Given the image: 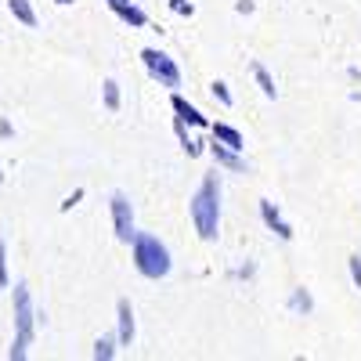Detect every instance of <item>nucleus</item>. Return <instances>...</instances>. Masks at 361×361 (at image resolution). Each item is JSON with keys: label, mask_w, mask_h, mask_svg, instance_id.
Wrapping results in <instances>:
<instances>
[{"label": "nucleus", "mask_w": 361, "mask_h": 361, "mask_svg": "<svg viewBox=\"0 0 361 361\" xmlns=\"http://www.w3.org/2000/svg\"><path fill=\"white\" fill-rule=\"evenodd\" d=\"M188 214H192V224L202 243H214L221 235V177H217V170L202 177V185L192 195Z\"/></svg>", "instance_id": "f257e3e1"}, {"label": "nucleus", "mask_w": 361, "mask_h": 361, "mask_svg": "<svg viewBox=\"0 0 361 361\" xmlns=\"http://www.w3.org/2000/svg\"><path fill=\"white\" fill-rule=\"evenodd\" d=\"M127 246H130V253H134V267H137L141 279L159 282V279L170 275L173 260H170V250L159 243V235H152V231H134V238H130Z\"/></svg>", "instance_id": "f03ea898"}, {"label": "nucleus", "mask_w": 361, "mask_h": 361, "mask_svg": "<svg viewBox=\"0 0 361 361\" xmlns=\"http://www.w3.org/2000/svg\"><path fill=\"white\" fill-rule=\"evenodd\" d=\"M11 314H15V343L8 350L11 361H22L33 347L37 336V311H33V293L25 282H15V300H11Z\"/></svg>", "instance_id": "7ed1b4c3"}, {"label": "nucleus", "mask_w": 361, "mask_h": 361, "mask_svg": "<svg viewBox=\"0 0 361 361\" xmlns=\"http://www.w3.org/2000/svg\"><path fill=\"white\" fill-rule=\"evenodd\" d=\"M141 62H145V73L152 76L159 87H180V69H177V62H173L166 51L145 47V51H141Z\"/></svg>", "instance_id": "20e7f679"}, {"label": "nucleus", "mask_w": 361, "mask_h": 361, "mask_svg": "<svg viewBox=\"0 0 361 361\" xmlns=\"http://www.w3.org/2000/svg\"><path fill=\"white\" fill-rule=\"evenodd\" d=\"M109 214H112L116 238H119V243H130L137 228H134V206H130V199H127L123 192H112V199H109Z\"/></svg>", "instance_id": "39448f33"}, {"label": "nucleus", "mask_w": 361, "mask_h": 361, "mask_svg": "<svg viewBox=\"0 0 361 361\" xmlns=\"http://www.w3.org/2000/svg\"><path fill=\"white\" fill-rule=\"evenodd\" d=\"M260 221H264V228H267V231H275V235L282 238V243H289V238H293V224L282 217V209H279L275 202H271V199H260Z\"/></svg>", "instance_id": "423d86ee"}, {"label": "nucleus", "mask_w": 361, "mask_h": 361, "mask_svg": "<svg viewBox=\"0 0 361 361\" xmlns=\"http://www.w3.org/2000/svg\"><path fill=\"white\" fill-rule=\"evenodd\" d=\"M116 343L119 347H130L134 343V307H130L127 296L116 304Z\"/></svg>", "instance_id": "0eeeda50"}, {"label": "nucleus", "mask_w": 361, "mask_h": 361, "mask_svg": "<svg viewBox=\"0 0 361 361\" xmlns=\"http://www.w3.org/2000/svg\"><path fill=\"white\" fill-rule=\"evenodd\" d=\"M209 156H214V163H217L221 170H228V173H246L243 152H235V148H228V145H221V141H209Z\"/></svg>", "instance_id": "6e6552de"}, {"label": "nucleus", "mask_w": 361, "mask_h": 361, "mask_svg": "<svg viewBox=\"0 0 361 361\" xmlns=\"http://www.w3.org/2000/svg\"><path fill=\"white\" fill-rule=\"evenodd\" d=\"M170 109H173V116H177L185 127H199V130H206V127H209V119H206V116H202V112L185 98V94H173V98H170Z\"/></svg>", "instance_id": "1a4fd4ad"}, {"label": "nucleus", "mask_w": 361, "mask_h": 361, "mask_svg": "<svg viewBox=\"0 0 361 361\" xmlns=\"http://www.w3.org/2000/svg\"><path fill=\"white\" fill-rule=\"evenodd\" d=\"M105 4H109V11H112L119 22H127V25H134V29L148 25V15L134 4V0H105Z\"/></svg>", "instance_id": "9d476101"}, {"label": "nucleus", "mask_w": 361, "mask_h": 361, "mask_svg": "<svg viewBox=\"0 0 361 361\" xmlns=\"http://www.w3.org/2000/svg\"><path fill=\"white\" fill-rule=\"evenodd\" d=\"M209 137L221 141V145H228V148H235V152H243V148H246L243 130H235L231 123H209Z\"/></svg>", "instance_id": "9b49d317"}, {"label": "nucleus", "mask_w": 361, "mask_h": 361, "mask_svg": "<svg viewBox=\"0 0 361 361\" xmlns=\"http://www.w3.org/2000/svg\"><path fill=\"white\" fill-rule=\"evenodd\" d=\"M289 311H296V314H311L314 311V296H311V289H304V286H296L293 293H289Z\"/></svg>", "instance_id": "f8f14e48"}, {"label": "nucleus", "mask_w": 361, "mask_h": 361, "mask_svg": "<svg viewBox=\"0 0 361 361\" xmlns=\"http://www.w3.org/2000/svg\"><path fill=\"white\" fill-rule=\"evenodd\" d=\"M8 11L15 15V22H22L25 29H37V11L29 0H8Z\"/></svg>", "instance_id": "ddd939ff"}, {"label": "nucleus", "mask_w": 361, "mask_h": 361, "mask_svg": "<svg viewBox=\"0 0 361 361\" xmlns=\"http://www.w3.org/2000/svg\"><path fill=\"white\" fill-rule=\"evenodd\" d=\"M173 127H177V137H180V148H185V156H188V159H199V156L206 152V141H195V137H188V127L180 123V119H177Z\"/></svg>", "instance_id": "4468645a"}, {"label": "nucleus", "mask_w": 361, "mask_h": 361, "mask_svg": "<svg viewBox=\"0 0 361 361\" xmlns=\"http://www.w3.org/2000/svg\"><path fill=\"white\" fill-rule=\"evenodd\" d=\"M253 80H257V87H260V94H264V98H271V102L279 98V87H275V76H271V73H267V69H264L260 62L253 66Z\"/></svg>", "instance_id": "2eb2a0df"}, {"label": "nucleus", "mask_w": 361, "mask_h": 361, "mask_svg": "<svg viewBox=\"0 0 361 361\" xmlns=\"http://www.w3.org/2000/svg\"><path fill=\"white\" fill-rule=\"evenodd\" d=\"M102 105L109 112H119V105H123V98H119V83L116 80H105L102 83Z\"/></svg>", "instance_id": "dca6fc26"}, {"label": "nucleus", "mask_w": 361, "mask_h": 361, "mask_svg": "<svg viewBox=\"0 0 361 361\" xmlns=\"http://www.w3.org/2000/svg\"><path fill=\"white\" fill-rule=\"evenodd\" d=\"M90 357H94V361H112L116 357V336H98Z\"/></svg>", "instance_id": "f3484780"}, {"label": "nucleus", "mask_w": 361, "mask_h": 361, "mask_svg": "<svg viewBox=\"0 0 361 361\" xmlns=\"http://www.w3.org/2000/svg\"><path fill=\"white\" fill-rule=\"evenodd\" d=\"M11 279H8V243L0 238V289H8Z\"/></svg>", "instance_id": "a211bd4d"}, {"label": "nucleus", "mask_w": 361, "mask_h": 361, "mask_svg": "<svg viewBox=\"0 0 361 361\" xmlns=\"http://www.w3.org/2000/svg\"><path fill=\"white\" fill-rule=\"evenodd\" d=\"M209 90H214V98H217L224 109H231V90H228V83H224V80H214V87H209Z\"/></svg>", "instance_id": "6ab92c4d"}, {"label": "nucleus", "mask_w": 361, "mask_h": 361, "mask_svg": "<svg viewBox=\"0 0 361 361\" xmlns=\"http://www.w3.org/2000/svg\"><path fill=\"white\" fill-rule=\"evenodd\" d=\"M347 264H350V282L361 289V253H350V257H347Z\"/></svg>", "instance_id": "aec40b11"}, {"label": "nucleus", "mask_w": 361, "mask_h": 361, "mask_svg": "<svg viewBox=\"0 0 361 361\" xmlns=\"http://www.w3.org/2000/svg\"><path fill=\"white\" fill-rule=\"evenodd\" d=\"M170 8H173L177 15H185V18H192V15H195V8L188 4V0H170Z\"/></svg>", "instance_id": "412c9836"}, {"label": "nucleus", "mask_w": 361, "mask_h": 361, "mask_svg": "<svg viewBox=\"0 0 361 361\" xmlns=\"http://www.w3.org/2000/svg\"><path fill=\"white\" fill-rule=\"evenodd\" d=\"M80 199H83V188H76V192H73V195H69V199L62 202V214H69V209H73V206H76Z\"/></svg>", "instance_id": "4be33fe9"}, {"label": "nucleus", "mask_w": 361, "mask_h": 361, "mask_svg": "<svg viewBox=\"0 0 361 361\" xmlns=\"http://www.w3.org/2000/svg\"><path fill=\"white\" fill-rule=\"evenodd\" d=\"M235 11H238V15H250V11H253V0H238Z\"/></svg>", "instance_id": "5701e85b"}, {"label": "nucleus", "mask_w": 361, "mask_h": 361, "mask_svg": "<svg viewBox=\"0 0 361 361\" xmlns=\"http://www.w3.org/2000/svg\"><path fill=\"white\" fill-rule=\"evenodd\" d=\"M253 271H257V267H253V264H246V267H238L235 275H238V279H253Z\"/></svg>", "instance_id": "b1692460"}, {"label": "nucleus", "mask_w": 361, "mask_h": 361, "mask_svg": "<svg viewBox=\"0 0 361 361\" xmlns=\"http://www.w3.org/2000/svg\"><path fill=\"white\" fill-rule=\"evenodd\" d=\"M0 137H11V123H8V119H0Z\"/></svg>", "instance_id": "393cba45"}, {"label": "nucleus", "mask_w": 361, "mask_h": 361, "mask_svg": "<svg viewBox=\"0 0 361 361\" xmlns=\"http://www.w3.org/2000/svg\"><path fill=\"white\" fill-rule=\"evenodd\" d=\"M54 4H62V8H69V4H73V0H54Z\"/></svg>", "instance_id": "a878e982"}, {"label": "nucleus", "mask_w": 361, "mask_h": 361, "mask_svg": "<svg viewBox=\"0 0 361 361\" xmlns=\"http://www.w3.org/2000/svg\"><path fill=\"white\" fill-rule=\"evenodd\" d=\"M0 185H4V170H0Z\"/></svg>", "instance_id": "bb28decb"}]
</instances>
